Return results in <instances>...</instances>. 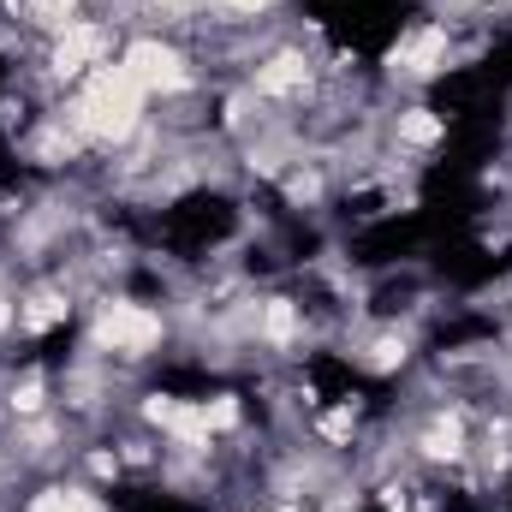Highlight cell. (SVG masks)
<instances>
[{
  "mask_svg": "<svg viewBox=\"0 0 512 512\" xmlns=\"http://www.w3.org/2000/svg\"><path fill=\"white\" fill-rule=\"evenodd\" d=\"M143 108H149V96L137 90V78L120 60H102L90 78L72 84L60 120L78 131L84 143H96V149H120V143H131L143 131Z\"/></svg>",
  "mask_w": 512,
  "mask_h": 512,
  "instance_id": "obj_1",
  "label": "cell"
},
{
  "mask_svg": "<svg viewBox=\"0 0 512 512\" xmlns=\"http://www.w3.org/2000/svg\"><path fill=\"white\" fill-rule=\"evenodd\" d=\"M161 340H167V322L137 298H108L90 322V346L114 352V358H149Z\"/></svg>",
  "mask_w": 512,
  "mask_h": 512,
  "instance_id": "obj_2",
  "label": "cell"
},
{
  "mask_svg": "<svg viewBox=\"0 0 512 512\" xmlns=\"http://www.w3.org/2000/svg\"><path fill=\"white\" fill-rule=\"evenodd\" d=\"M120 66L137 78L143 96H185V90L197 84L185 48H173L167 36H131L126 48H120Z\"/></svg>",
  "mask_w": 512,
  "mask_h": 512,
  "instance_id": "obj_3",
  "label": "cell"
},
{
  "mask_svg": "<svg viewBox=\"0 0 512 512\" xmlns=\"http://www.w3.org/2000/svg\"><path fill=\"white\" fill-rule=\"evenodd\" d=\"M102 60H114V24H102V18H72V24L48 42V72H54L60 84L90 78Z\"/></svg>",
  "mask_w": 512,
  "mask_h": 512,
  "instance_id": "obj_4",
  "label": "cell"
},
{
  "mask_svg": "<svg viewBox=\"0 0 512 512\" xmlns=\"http://www.w3.org/2000/svg\"><path fill=\"white\" fill-rule=\"evenodd\" d=\"M447 60H453V36H447V24H417V30H405L399 42H393V54H387V66L399 72V78H441L447 72Z\"/></svg>",
  "mask_w": 512,
  "mask_h": 512,
  "instance_id": "obj_5",
  "label": "cell"
},
{
  "mask_svg": "<svg viewBox=\"0 0 512 512\" xmlns=\"http://www.w3.org/2000/svg\"><path fill=\"white\" fill-rule=\"evenodd\" d=\"M304 90H310V60H304L298 48L268 54V60L251 72V96L256 102H286V96H304Z\"/></svg>",
  "mask_w": 512,
  "mask_h": 512,
  "instance_id": "obj_6",
  "label": "cell"
},
{
  "mask_svg": "<svg viewBox=\"0 0 512 512\" xmlns=\"http://www.w3.org/2000/svg\"><path fill=\"white\" fill-rule=\"evenodd\" d=\"M66 316H72V298L54 292V286H42V292H30V298L18 304V334H48V328L66 322Z\"/></svg>",
  "mask_w": 512,
  "mask_h": 512,
  "instance_id": "obj_7",
  "label": "cell"
},
{
  "mask_svg": "<svg viewBox=\"0 0 512 512\" xmlns=\"http://www.w3.org/2000/svg\"><path fill=\"white\" fill-rule=\"evenodd\" d=\"M30 512H108V507H102V495L84 489V483H48V489L30 501Z\"/></svg>",
  "mask_w": 512,
  "mask_h": 512,
  "instance_id": "obj_8",
  "label": "cell"
},
{
  "mask_svg": "<svg viewBox=\"0 0 512 512\" xmlns=\"http://www.w3.org/2000/svg\"><path fill=\"white\" fill-rule=\"evenodd\" d=\"M393 137L411 143V149H435V143L447 137V120H441L435 108H405V114L393 120Z\"/></svg>",
  "mask_w": 512,
  "mask_h": 512,
  "instance_id": "obj_9",
  "label": "cell"
},
{
  "mask_svg": "<svg viewBox=\"0 0 512 512\" xmlns=\"http://www.w3.org/2000/svg\"><path fill=\"white\" fill-rule=\"evenodd\" d=\"M256 328H262L268 346H292V340H298V304H292V298H268Z\"/></svg>",
  "mask_w": 512,
  "mask_h": 512,
  "instance_id": "obj_10",
  "label": "cell"
},
{
  "mask_svg": "<svg viewBox=\"0 0 512 512\" xmlns=\"http://www.w3.org/2000/svg\"><path fill=\"white\" fill-rule=\"evenodd\" d=\"M78 6L84 0H24V18L36 24V30H48V36H60L72 18H78Z\"/></svg>",
  "mask_w": 512,
  "mask_h": 512,
  "instance_id": "obj_11",
  "label": "cell"
},
{
  "mask_svg": "<svg viewBox=\"0 0 512 512\" xmlns=\"http://www.w3.org/2000/svg\"><path fill=\"white\" fill-rule=\"evenodd\" d=\"M417 447H423L429 459H465V429H459V417H441Z\"/></svg>",
  "mask_w": 512,
  "mask_h": 512,
  "instance_id": "obj_12",
  "label": "cell"
},
{
  "mask_svg": "<svg viewBox=\"0 0 512 512\" xmlns=\"http://www.w3.org/2000/svg\"><path fill=\"white\" fill-rule=\"evenodd\" d=\"M12 417H42V405H48V387H42V376H24V382H12Z\"/></svg>",
  "mask_w": 512,
  "mask_h": 512,
  "instance_id": "obj_13",
  "label": "cell"
},
{
  "mask_svg": "<svg viewBox=\"0 0 512 512\" xmlns=\"http://www.w3.org/2000/svg\"><path fill=\"white\" fill-rule=\"evenodd\" d=\"M203 417H209V429L221 435V429H239V417H245V411H239V399H233V393H221V399H203Z\"/></svg>",
  "mask_w": 512,
  "mask_h": 512,
  "instance_id": "obj_14",
  "label": "cell"
},
{
  "mask_svg": "<svg viewBox=\"0 0 512 512\" xmlns=\"http://www.w3.org/2000/svg\"><path fill=\"white\" fill-rule=\"evenodd\" d=\"M370 370H399L405 364V340H393V334H382L376 346H370V358H364Z\"/></svg>",
  "mask_w": 512,
  "mask_h": 512,
  "instance_id": "obj_15",
  "label": "cell"
},
{
  "mask_svg": "<svg viewBox=\"0 0 512 512\" xmlns=\"http://www.w3.org/2000/svg\"><path fill=\"white\" fill-rule=\"evenodd\" d=\"M209 12H221V18H262L274 0H203Z\"/></svg>",
  "mask_w": 512,
  "mask_h": 512,
  "instance_id": "obj_16",
  "label": "cell"
},
{
  "mask_svg": "<svg viewBox=\"0 0 512 512\" xmlns=\"http://www.w3.org/2000/svg\"><path fill=\"white\" fill-rule=\"evenodd\" d=\"M477 6H489V0H441V12H477Z\"/></svg>",
  "mask_w": 512,
  "mask_h": 512,
  "instance_id": "obj_17",
  "label": "cell"
}]
</instances>
